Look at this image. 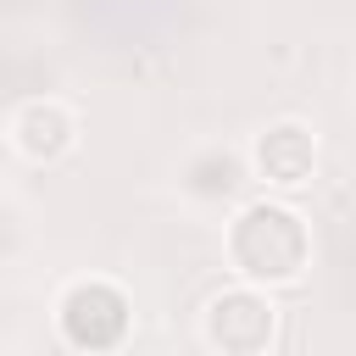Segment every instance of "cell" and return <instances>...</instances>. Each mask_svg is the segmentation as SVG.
I'll use <instances>...</instances> for the list:
<instances>
[{
	"mask_svg": "<svg viewBox=\"0 0 356 356\" xmlns=\"http://www.w3.org/2000/svg\"><path fill=\"white\" fill-rule=\"evenodd\" d=\"M222 256L239 273V284L289 289L312 267V222L289 200H273V195L250 200V206L234 211V222L222 234Z\"/></svg>",
	"mask_w": 356,
	"mask_h": 356,
	"instance_id": "obj_1",
	"label": "cell"
},
{
	"mask_svg": "<svg viewBox=\"0 0 356 356\" xmlns=\"http://www.w3.org/2000/svg\"><path fill=\"white\" fill-rule=\"evenodd\" d=\"M278 339V306L256 284L211 289L200 306V345L211 356H267Z\"/></svg>",
	"mask_w": 356,
	"mask_h": 356,
	"instance_id": "obj_2",
	"label": "cell"
},
{
	"mask_svg": "<svg viewBox=\"0 0 356 356\" xmlns=\"http://www.w3.org/2000/svg\"><path fill=\"white\" fill-rule=\"evenodd\" d=\"M128 323H134V306L122 295V284L111 278H72L56 300V328L72 350H117L128 339Z\"/></svg>",
	"mask_w": 356,
	"mask_h": 356,
	"instance_id": "obj_3",
	"label": "cell"
},
{
	"mask_svg": "<svg viewBox=\"0 0 356 356\" xmlns=\"http://www.w3.org/2000/svg\"><path fill=\"white\" fill-rule=\"evenodd\" d=\"M245 167H250L256 184H267V189H278V195H295V189H306V184L317 178V134H312L306 122H295V117L267 122V128L250 139Z\"/></svg>",
	"mask_w": 356,
	"mask_h": 356,
	"instance_id": "obj_4",
	"label": "cell"
},
{
	"mask_svg": "<svg viewBox=\"0 0 356 356\" xmlns=\"http://www.w3.org/2000/svg\"><path fill=\"white\" fill-rule=\"evenodd\" d=\"M6 139L22 161L33 167H56L78 150V111L56 95H39V100H22L6 122Z\"/></svg>",
	"mask_w": 356,
	"mask_h": 356,
	"instance_id": "obj_5",
	"label": "cell"
}]
</instances>
